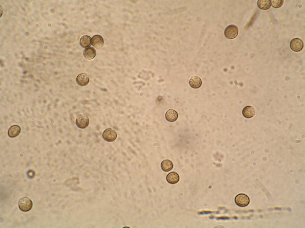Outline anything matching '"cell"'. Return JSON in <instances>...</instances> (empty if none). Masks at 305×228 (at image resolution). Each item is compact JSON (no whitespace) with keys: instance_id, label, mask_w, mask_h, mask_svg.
I'll return each mask as SVG.
<instances>
[{"instance_id":"cell-1","label":"cell","mask_w":305,"mask_h":228,"mask_svg":"<svg viewBox=\"0 0 305 228\" xmlns=\"http://www.w3.org/2000/svg\"><path fill=\"white\" fill-rule=\"evenodd\" d=\"M19 209L22 211L27 212L32 208V202L29 198L24 197L20 198L18 203Z\"/></svg>"},{"instance_id":"cell-2","label":"cell","mask_w":305,"mask_h":228,"mask_svg":"<svg viewBox=\"0 0 305 228\" xmlns=\"http://www.w3.org/2000/svg\"><path fill=\"white\" fill-rule=\"evenodd\" d=\"M224 34L225 37L227 39H234L236 38L238 34V28L236 26L234 25H229L225 28Z\"/></svg>"},{"instance_id":"cell-3","label":"cell","mask_w":305,"mask_h":228,"mask_svg":"<svg viewBox=\"0 0 305 228\" xmlns=\"http://www.w3.org/2000/svg\"><path fill=\"white\" fill-rule=\"evenodd\" d=\"M89 119L88 116L85 114L79 115L77 117L76 124L77 126L80 129H85L89 124Z\"/></svg>"},{"instance_id":"cell-4","label":"cell","mask_w":305,"mask_h":228,"mask_svg":"<svg viewBox=\"0 0 305 228\" xmlns=\"http://www.w3.org/2000/svg\"><path fill=\"white\" fill-rule=\"evenodd\" d=\"M102 136L105 140L108 142H111L114 141L116 139L117 134L114 129L109 128L104 131Z\"/></svg>"},{"instance_id":"cell-5","label":"cell","mask_w":305,"mask_h":228,"mask_svg":"<svg viewBox=\"0 0 305 228\" xmlns=\"http://www.w3.org/2000/svg\"><path fill=\"white\" fill-rule=\"evenodd\" d=\"M235 201L238 206L245 207L247 206L250 202V199L248 196L244 194H240L236 196Z\"/></svg>"},{"instance_id":"cell-6","label":"cell","mask_w":305,"mask_h":228,"mask_svg":"<svg viewBox=\"0 0 305 228\" xmlns=\"http://www.w3.org/2000/svg\"><path fill=\"white\" fill-rule=\"evenodd\" d=\"M303 47V42L299 38H296L292 39L290 43L291 49L295 52L300 51L302 49Z\"/></svg>"},{"instance_id":"cell-7","label":"cell","mask_w":305,"mask_h":228,"mask_svg":"<svg viewBox=\"0 0 305 228\" xmlns=\"http://www.w3.org/2000/svg\"><path fill=\"white\" fill-rule=\"evenodd\" d=\"M76 80L79 85L82 86H86L89 82V77L86 73H82L77 76Z\"/></svg>"},{"instance_id":"cell-8","label":"cell","mask_w":305,"mask_h":228,"mask_svg":"<svg viewBox=\"0 0 305 228\" xmlns=\"http://www.w3.org/2000/svg\"><path fill=\"white\" fill-rule=\"evenodd\" d=\"M91 43L94 47L97 49L101 48L104 45V40L102 37L99 35L94 36L91 40Z\"/></svg>"},{"instance_id":"cell-9","label":"cell","mask_w":305,"mask_h":228,"mask_svg":"<svg viewBox=\"0 0 305 228\" xmlns=\"http://www.w3.org/2000/svg\"><path fill=\"white\" fill-rule=\"evenodd\" d=\"M96 52L95 49L92 47L85 49L83 52V55L85 59L91 60L94 58L96 56Z\"/></svg>"},{"instance_id":"cell-10","label":"cell","mask_w":305,"mask_h":228,"mask_svg":"<svg viewBox=\"0 0 305 228\" xmlns=\"http://www.w3.org/2000/svg\"><path fill=\"white\" fill-rule=\"evenodd\" d=\"M189 84L192 88H198L201 86L202 81L199 77L194 75L189 80Z\"/></svg>"},{"instance_id":"cell-11","label":"cell","mask_w":305,"mask_h":228,"mask_svg":"<svg viewBox=\"0 0 305 228\" xmlns=\"http://www.w3.org/2000/svg\"><path fill=\"white\" fill-rule=\"evenodd\" d=\"M178 117V114L177 112L173 109H169L166 113V118L169 122L175 121L177 120Z\"/></svg>"},{"instance_id":"cell-12","label":"cell","mask_w":305,"mask_h":228,"mask_svg":"<svg viewBox=\"0 0 305 228\" xmlns=\"http://www.w3.org/2000/svg\"><path fill=\"white\" fill-rule=\"evenodd\" d=\"M255 110L254 108L251 106H247L243 109L242 114L243 116L247 118H250L255 115Z\"/></svg>"},{"instance_id":"cell-13","label":"cell","mask_w":305,"mask_h":228,"mask_svg":"<svg viewBox=\"0 0 305 228\" xmlns=\"http://www.w3.org/2000/svg\"><path fill=\"white\" fill-rule=\"evenodd\" d=\"M179 176L175 172H172L168 173L166 177L167 181L169 183L174 184L177 183L179 180Z\"/></svg>"},{"instance_id":"cell-14","label":"cell","mask_w":305,"mask_h":228,"mask_svg":"<svg viewBox=\"0 0 305 228\" xmlns=\"http://www.w3.org/2000/svg\"><path fill=\"white\" fill-rule=\"evenodd\" d=\"M258 7L260 9L267 10L269 9L271 6V0H259L257 2Z\"/></svg>"},{"instance_id":"cell-15","label":"cell","mask_w":305,"mask_h":228,"mask_svg":"<svg viewBox=\"0 0 305 228\" xmlns=\"http://www.w3.org/2000/svg\"><path fill=\"white\" fill-rule=\"evenodd\" d=\"M161 167L164 171L169 172L172 169L173 164L172 162L170 160L165 159L161 162Z\"/></svg>"},{"instance_id":"cell-16","label":"cell","mask_w":305,"mask_h":228,"mask_svg":"<svg viewBox=\"0 0 305 228\" xmlns=\"http://www.w3.org/2000/svg\"><path fill=\"white\" fill-rule=\"evenodd\" d=\"M80 44L83 48H86L90 46L91 44V37L88 35H83L80 39Z\"/></svg>"},{"instance_id":"cell-17","label":"cell","mask_w":305,"mask_h":228,"mask_svg":"<svg viewBox=\"0 0 305 228\" xmlns=\"http://www.w3.org/2000/svg\"><path fill=\"white\" fill-rule=\"evenodd\" d=\"M21 128L17 125L11 126L8 131V135L11 137H14L17 136L20 133Z\"/></svg>"},{"instance_id":"cell-18","label":"cell","mask_w":305,"mask_h":228,"mask_svg":"<svg viewBox=\"0 0 305 228\" xmlns=\"http://www.w3.org/2000/svg\"><path fill=\"white\" fill-rule=\"evenodd\" d=\"M284 1L283 0H271V5L274 8H278L282 6Z\"/></svg>"}]
</instances>
